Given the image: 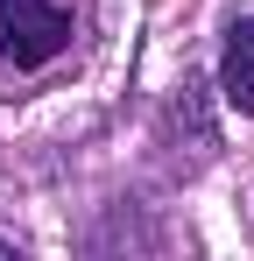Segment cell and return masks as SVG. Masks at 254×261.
I'll list each match as a JSON object with an SVG mask.
<instances>
[{
    "mask_svg": "<svg viewBox=\"0 0 254 261\" xmlns=\"http://www.w3.org/2000/svg\"><path fill=\"white\" fill-rule=\"evenodd\" d=\"M71 49V7L57 0H0V57L14 71H36Z\"/></svg>",
    "mask_w": 254,
    "mask_h": 261,
    "instance_id": "1",
    "label": "cell"
},
{
    "mask_svg": "<svg viewBox=\"0 0 254 261\" xmlns=\"http://www.w3.org/2000/svg\"><path fill=\"white\" fill-rule=\"evenodd\" d=\"M219 92L233 113H254V14L226 21V49H219Z\"/></svg>",
    "mask_w": 254,
    "mask_h": 261,
    "instance_id": "2",
    "label": "cell"
},
{
    "mask_svg": "<svg viewBox=\"0 0 254 261\" xmlns=\"http://www.w3.org/2000/svg\"><path fill=\"white\" fill-rule=\"evenodd\" d=\"M0 254H14V240H0Z\"/></svg>",
    "mask_w": 254,
    "mask_h": 261,
    "instance_id": "3",
    "label": "cell"
}]
</instances>
